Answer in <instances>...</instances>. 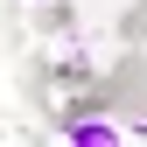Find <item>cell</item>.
Wrapping results in <instances>:
<instances>
[{"mask_svg": "<svg viewBox=\"0 0 147 147\" xmlns=\"http://www.w3.org/2000/svg\"><path fill=\"white\" fill-rule=\"evenodd\" d=\"M63 147H126V133H119L105 112H84L77 126H63Z\"/></svg>", "mask_w": 147, "mask_h": 147, "instance_id": "obj_1", "label": "cell"}, {"mask_svg": "<svg viewBox=\"0 0 147 147\" xmlns=\"http://www.w3.org/2000/svg\"><path fill=\"white\" fill-rule=\"evenodd\" d=\"M14 77H21V91H28L35 105L49 98V63H42V56H21V70H14Z\"/></svg>", "mask_w": 147, "mask_h": 147, "instance_id": "obj_2", "label": "cell"}, {"mask_svg": "<svg viewBox=\"0 0 147 147\" xmlns=\"http://www.w3.org/2000/svg\"><path fill=\"white\" fill-rule=\"evenodd\" d=\"M119 42H140V49H147V0H126V14H119Z\"/></svg>", "mask_w": 147, "mask_h": 147, "instance_id": "obj_3", "label": "cell"}]
</instances>
